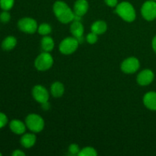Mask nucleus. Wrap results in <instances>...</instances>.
I'll list each match as a JSON object with an SVG mask.
<instances>
[{"mask_svg": "<svg viewBox=\"0 0 156 156\" xmlns=\"http://www.w3.org/2000/svg\"><path fill=\"white\" fill-rule=\"evenodd\" d=\"M41 47H42L43 50L45 52H50L53 50V47H54V42L52 37L47 36H44L41 40Z\"/></svg>", "mask_w": 156, "mask_h": 156, "instance_id": "a211bd4d", "label": "nucleus"}, {"mask_svg": "<svg viewBox=\"0 0 156 156\" xmlns=\"http://www.w3.org/2000/svg\"><path fill=\"white\" fill-rule=\"evenodd\" d=\"M155 78L153 72L150 69H144L139 73L137 76V82L139 85L146 86L152 83Z\"/></svg>", "mask_w": 156, "mask_h": 156, "instance_id": "9d476101", "label": "nucleus"}, {"mask_svg": "<svg viewBox=\"0 0 156 156\" xmlns=\"http://www.w3.org/2000/svg\"><path fill=\"white\" fill-rule=\"evenodd\" d=\"M143 18L147 21H153L156 18V2L149 0L144 2L141 9Z\"/></svg>", "mask_w": 156, "mask_h": 156, "instance_id": "423d86ee", "label": "nucleus"}, {"mask_svg": "<svg viewBox=\"0 0 156 156\" xmlns=\"http://www.w3.org/2000/svg\"><path fill=\"white\" fill-rule=\"evenodd\" d=\"M0 156H2V153H1V152H0Z\"/></svg>", "mask_w": 156, "mask_h": 156, "instance_id": "7c9ffc66", "label": "nucleus"}, {"mask_svg": "<svg viewBox=\"0 0 156 156\" xmlns=\"http://www.w3.org/2000/svg\"><path fill=\"white\" fill-rule=\"evenodd\" d=\"M18 28L23 32L34 34L37 30V24L34 19L30 18H24L19 20L18 23Z\"/></svg>", "mask_w": 156, "mask_h": 156, "instance_id": "0eeeda50", "label": "nucleus"}, {"mask_svg": "<svg viewBox=\"0 0 156 156\" xmlns=\"http://www.w3.org/2000/svg\"><path fill=\"white\" fill-rule=\"evenodd\" d=\"M42 106H43V108H44V109L47 110L49 108V107H50V105L48 104V102H46V103L42 104Z\"/></svg>", "mask_w": 156, "mask_h": 156, "instance_id": "c756f323", "label": "nucleus"}, {"mask_svg": "<svg viewBox=\"0 0 156 156\" xmlns=\"http://www.w3.org/2000/svg\"><path fill=\"white\" fill-rule=\"evenodd\" d=\"M86 41H88V43L89 44H93L94 43L97 42L98 41V34H96L94 32H91V33H89L86 37Z\"/></svg>", "mask_w": 156, "mask_h": 156, "instance_id": "b1692460", "label": "nucleus"}, {"mask_svg": "<svg viewBox=\"0 0 156 156\" xmlns=\"http://www.w3.org/2000/svg\"><path fill=\"white\" fill-rule=\"evenodd\" d=\"M139 68H140V61L136 57L127 58L121 64L122 71L127 74L136 73Z\"/></svg>", "mask_w": 156, "mask_h": 156, "instance_id": "6e6552de", "label": "nucleus"}, {"mask_svg": "<svg viewBox=\"0 0 156 156\" xmlns=\"http://www.w3.org/2000/svg\"><path fill=\"white\" fill-rule=\"evenodd\" d=\"M8 123V118L6 115L3 113L0 112V129L4 127Z\"/></svg>", "mask_w": 156, "mask_h": 156, "instance_id": "a878e982", "label": "nucleus"}, {"mask_svg": "<svg viewBox=\"0 0 156 156\" xmlns=\"http://www.w3.org/2000/svg\"><path fill=\"white\" fill-rule=\"evenodd\" d=\"M10 129L14 133L18 134V135H21L23 134L26 130V126L23 122H21L19 120H13L11 121L10 124Z\"/></svg>", "mask_w": 156, "mask_h": 156, "instance_id": "4468645a", "label": "nucleus"}, {"mask_svg": "<svg viewBox=\"0 0 156 156\" xmlns=\"http://www.w3.org/2000/svg\"><path fill=\"white\" fill-rule=\"evenodd\" d=\"M105 3L110 7H115L117 5V0H105Z\"/></svg>", "mask_w": 156, "mask_h": 156, "instance_id": "bb28decb", "label": "nucleus"}, {"mask_svg": "<svg viewBox=\"0 0 156 156\" xmlns=\"http://www.w3.org/2000/svg\"><path fill=\"white\" fill-rule=\"evenodd\" d=\"M53 59L48 52L42 53L35 59L34 66L40 71H45L49 69L53 66Z\"/></svg>", "mask_w": 156, "mask_h": 156, "instance_id": "20e7f679", "label": "nucleus"}, {"mask_svg": "<svg viewBox=\"0 0 156 156\" xmlns=\"http://www.w3.org/2000/svg\"><path fill=\"white\" fill-rule=\"evenodd\" d=\"M69 152L72 155H76V154H79L80 151H79V147L78 146V145L72 144L69 148Z\"/></svg>", "mask_w": 156, "mask_h": 156, "instance_id": "393cba45", "label": "nucleus"}, {"mask_svg": "<svg viewBox=\"0 0 156 156\" xmlns=\"http://www.w3.org/2000/svg\"><path fill=\"white\" fill-rule=\"evenodd\" d=\"M11 19V15L8 11H3L0 14V21L2 23H8Z\"/></svg>", "mask_w": 156, "mask_h": 156, "instance_id": "5701e85b", "label": "nucleus"}, {"mask_svg": "<svg viewBox=\"0 0 156 156\" xmlns=\"http://www.w3.org/2000/svg\"><path fill=\"white\" fill-rule=\"evenodd\" d=\"M15 0H0V7L2 10L9 11L13 7Z\"/></svg>", "mask_w": 156, "mask_h": 156, "instance_id": "4be33fe9", "label": "nucleus"}, {"mask_svg": "<svg viewBox=\"0 0 156 156\" xmlns=\"http://www.w3.org/2000/svg\"><path fill=\"white\" fill-rule=\"evenodd\" d=\"M32 94L35 100L41 104L46 103L48 101L49 93L44 87L41 85H36L34 87Z\"/></svg>", "mask_w": 156, "mask_h": 156, "instance_id": "1a4fd4ad", "label": "nucleus"}, {"mask_svg": "<svg viewBox=\"0 0 156 156\" xmlns=\"http://www.w3.org/2000/svg\"><path fill=\"white\" fill-rule=\"evenodd\" d=\"M88 9V3L87 0H77L74 5L75 15L82 17L85 15Z\"/></svg>", "mask_w": 156, "mask_h": 156, "instance_id": "ddd939ff", "label": "nucleus"}, {"mask_svg": "<svg viewBox=\"0 0 156 156\" xmlns=\"http://www.w3.org/2000/svg\"><path fill=\"white\" fill-rule=\"evenodd\" d=\"M12 155L13 156H24L25 155V154H24L22 151L18 150H18L14 151L13 153H12Z\"/></svg>", "mask_w": 156, "mask_h": 156, "instance_id": "cd10ccee", "label": "nucleus"}, {"mask_svg": "<svg viewBox=\"0 0 156 156\" xmlns=\"http://www.w3.org/2000/svg\"><path fill=\"white\" fill-rule=\"evenodd\" d=\"M115 12L118 14L120 18L127 22L133 21L136 16L133 6L127 2H123L117 5Z\"/></svg>", "mask_w": 156, "mask_h": 156, "instance_id": "f03ea898", "label": "nucleus"}, {"mask_svg": "<svg viewBox=\"0 0 156 156\" xmlns=\"http://www.w3.org/2000/svg\"><path fill=\"white\" fill-rule=\"evenodd\" d=\"M70 31L73 36L78 40L79 43H82L83 41L84 27L80 21H74L70 27Z\"/></svg>", "mask_w": 156, "mask_h": 156, "instance_id": "9b49d317", "label": "nucleus"}, {"mask_svg": "<svg viewBox=\"0 0 156 156\" xmlns=\"http://www.w3.org/2000/svg\"><path fill=\"white\" fill-rule=\"evenodd\" d=\"M79 156H96L98 155L95 149L92 147H86L80 151L78 154Z\"/></svg>", "mask_w": 156, "mask_h": 156, "instance_id": "aec40b11", "label": "nucleus"}, {"mask_svg": "<svg viewBox=\"0 0 156 156\" xmlns=\"http://www.w3.org/2000/svg\"><path fill=\"white\" fill-rule=\"evenodd\" d=\"M152 48H153L154 51H155V53H156V36L153 38V40H152Z\"/></svg>", "mask_w": 156, "mask_h": 156, "instance_id": "c85d7f7f", "label": "nucleus"}, {"mask_svg": "<svg viewBox=\"0 0 156 156\" xmlns=\"http://www.w3.org/2000/svg\"><path fill=\"white\" fill-rule=\"evenodd\" d=\"M38 33L41 35H44V36H46V35H48L49 34H50L51 32L52 28L50 27V24H42L39 26V27L37 28Z\"/></svg>", "mask_w": 156, "mask_h": 156, "instance_id": "412c9836", "label": "nucleus"}, {"mask_svg": "<svg viewBox=\"0 0 156 156\" xmlns=\"http://www.w3.org/2000/svg\"><path fill=\"white\" fill-rule=\"evenodd\" d=\"M17 40L15 37L9 36L4 39L2 43V47L5 50H11L16 46Z\"/></svg>", "mask_w": 156, "mask_h": 156, "instance_id": "f3484780", "label": "nucleus"}, {"mask_svg": "<svg viewBox=\"0 0 156 156\" xmlns=\"http://www.w3.org/2000/svg\"><path fill=\"white\" fill-rule=\"evenodd\" d=\"M108 26L103 21H97L91 25V30L96 34H102L107 30Z\"/></svg>", "mask_w": 156, "mask_h": 156, "instance_id": "dca6fc26", "label": "nucleus"}, {"mask_svg": "<svg viewBox=\"0 0 156 156\" xmlns=\"http://www.w3.org/2000/svg\"><path fill=\"white\" fill-rule=\"evenodd\" d=\"M53 12L58 20L63 24H67L74 20L75 13L64 2H56L53 5Z\"/></svg>", "mask_w": 156, "mask_h": 156, "instance_id": "f257e3e1", "label": "nucleus"}, {"mask_svg": "<svg viewBox=\"0 0 156 156\" xmlns=\"http://www.w3.org/2000/svg\"><path fill=\"white\" fill-rule=\"evenodd\" d=\"M36 143V136L33 133H26L21 137V143L24 148H30Z\"/></svg>", "mask_w": 156, "mask_h": 156, "instance_id": "2eb2a0df", "label": "nucleus"}, {"mask_svg": "<svg viewBox=\"0 0 156 156\" xmlns=\"http://www.w3.org/2000/svg\"><path fill=\"white\" fill-rule=\"evenodd\" d=\"M26 126L30 131L34 133H39L44 129V121L41 116L35 114H29L25 120Z\"/></svg>", "mask_w": 156, "mask_h": 156, "instance_id": "7ed1b4c3", "label": "nucleus"}, {"mask_svg": "<svg viewBox=\"0 0 156 156\" xmlns=\"http://www.w3.org/2000/svg\"><path fill=\"white\" fill-rule=\"evenodd\" d=\"M79 44V41L75 37H66L59 44V50L62 54H72L77 50Z\"/></svg>", "mask_w": 156, "mask_h": 156, "instance_id": "39448f33", "label": "nucleus"}, {"mask_svg": "<svg viewBox=\"0 0 156 156\" xmlns=\"http://www.w3.org/2000/svg\"><path fill=\"white\" fill-rule=\"evenodd\" d=\"M143 103L148 109L156 111V92L149 91L146 93L143 98Z\"/></svg>", "mask_w": 156, "mask_h": 156, "instance_id": "f8f14e48", "label": "nucleus"}, {"mask_svg": "<svg viewBox=\"0 0 156 156\" xmlns=\"http://www.w3.org/2000/svg\"><path fill=\"white\" fill-rule=\"evenodd\" d=\"M154 1H155V2H156V0H154Z\"/></svg>", "mask_w": 156, "mask_h": 156, "instance_id": "2f4dec72", "label": "nucleus"}, {"mask_svg": "<svg viewBox=\"0 0 156 156\" xmlns=\"http://www.w3.org/2000/svg\"><path fill=\"white\" fill-rule=\"evenodd\" d=\"M64 85L61 82H56L51 85V93L53 97L59 98L64 93Z\"/></svg>", "mask_w": 156, "mask_h": 156, "instance_id": "6ab92c4d", "label": "nucleus"}]
</instances>
